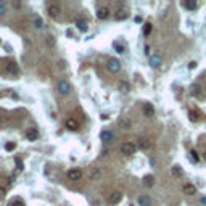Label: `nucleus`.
<instances>
[{
    "instance_id": "ddd939ff",
    "label": "nucleus",
    "mask_w": 206,
    "mask_h": 206,
    "mask_svg": "<svg viewBox=\"0 0 206 206\" xmlns=\"http://www.w3.org/2000/svg\"><path fill=\"white\" fill-rule=\"evenodd\" d=\"M139 204L140 206H153V200L148 195H140L139 196Z\"/></svg>"
},
{
    "instance_id": "e433bc0d",
    "label": "nucleus",
    "mask_w": 206,
    "mask_h": 206,
    "mask_svg": "<svg viewBox=\"0 0 206 206\" xmlns=\"http://www.w3.org/2000/svg\"><path fill=\"white\" fill-rule=\"evenodd\" d=\"M195 66H196V63H195V61H192V63H190V65H188V68H190V69H193Z\"/></svg>"
},
{
    "instance_id": "4468645a",
    "label": "nucleus",
    "mask_w": 206,
    "mask_h": 206,
    "mask_svg": "<svg viewBox=\"0 0 206 206\" xmlns=\"http://www.w3.org/2000/svg\"><path fill=\"white\" fill-rule=\"evenodd\" d=\"M65 126H66V129H69V131H77V127H79L77 121L73 119V118H68V119L65 121Z\"/></svg>"
},
{
    "instance_id": "f8f14e48",
    "label": "nucleus",
    "mask_w": 206,
    "mask_h": 206,
    "mask_svg": "<svg viewBox=\"0 0 206 206\" xmlns=\"http://www.w3.org/2000/svg\"><path fill=\"white\" fill-rule=\"evenodd\" d=\"M182 192H184L185 195H195V193H196V187L193 185V184H184Z\"/></svg>"
},
{
    "instance_id": "bb28decb",
    "label": "nucleus",
    "mask_w": 206,
    "mask_h": 206,
    "mask_svg": "<svg viewBox=\"0 0 206 206\" xmlns=\"http://www.w3.org/2000/svg\"><path fill=\"white\" fill-rule=\"evenodd\" d=\"M10 206H24V203L21 201V200H18V198H16V200H13V201L10 203Z\"/></svg>"
},
{
    "instance_id": "72a5a7b5",
    "label": "nucleus",
    "mask_w": 206,
    "mask_h": 206,
    "mask_svg": "<svg viewBox=\"0 0 206 206\" xmlns=\"http://www.w3.org/2000/svg\"><path fill=\"white\" fill-rule=\"evenodd\" d=\"M92 177H94V179H98V177H100V171H94V174H92Z\"/></svg>"
},
{
    "instance_id": "423d86ee",
    "label": "nucleus",
    "mask_w": 206,
    "mask_h": 206,
    "mask_svg": "<svg viewBox=\"0 0 206 206\" xmlns=\"http://www.w3.org/2000/svg\"><path fill=\"white\" fill-rule=\"evenodd\" d=\"M108 69L111 71V73H119V71H121V63L116 58L108 60Z\"/></svg>"
},
{
    "instance_id": "c85d7f7f",
    "label": "nucleus",
    "mask_w": 206,
    "mask_h": 206,
    "mask_svg": "<svg viewBox=\"0 0 206 206\" xmlns=\"http://www.w3.org/2000/svg\"><path fill=\"white\" fill-rule=\"evenodd\" d=\"M115 48L118 50V53H124V47L121 44H116V42H115Z\"/></svg>"
},
{
    "instance_id": "f257e3e1",
    "label": "nucleus",
    "mask_w": 206,
    "mask_h": 206,
    "mask_svg": "<svg viewBox=\"0 0 206 206\" xmlns=\"http://www.w3.org/2000/svg\"><path fill=\"white\" fill-rule=\"evenodd\" d=\"M121 151H123V155H134L137 151V145L132 143V142H126V143L121 145Z\"/></svg>"
},
{
    "instance_id": "9d476101",
    "label": "nucleus",
    "mask_w": 206,
    "mask_h": 206,
    "mask_svg": "<svg viewBox=\"0 0 206 206\" xmlns=\"http://www.w3.org/2000/svg\"><path fill=\"white\" fill-rule=\"evenodd\" d=\"M142 111H143V115H145L147 118H153V116H155V108H153L151 103H145L143 108H142Z\"/></svg>"
},
{
    "instance_id": "7c9ffc66",
    "label": "nucleus",
    "mask_w": 206,
    "mask_h": 206,
    "mask_svg": "<svg viewBox=\"0 0 206 206\" xmlns=\"http://www.w3.org/2000/svg\"><path fill=\"white\" fill-rule=\"evenodd\" d=\"M143 32H145V35H148V34L151 32V24H150V23L145 24V31H143Z\"/></svg>"
},
{
    "instance_id": "5701e85b",
    "label": "nucleus",
    "mask_w": 206,
    "mask_h": 206,
    "mask_svg": "<svg viewBox=\"0 0 206 206\" xmlns=\"http://www.w3.org/2000/svg\"><path fill=\"white\" fill-rule=\"evenodd\" d=\"M184 5H185L187 10H195V8H196V2H192V0H187Z\"/></svg>"
},
{
    "instance_id": "2eb2a0df",
    "label": "nucleus",
    "mask_w": 206,
    "mask_h": 206,
    "mask_svg": "<svg viewBox=\"0 0 206 206\" xmlns=\"http://www.w3.org/2000/svg\"><path fill=\"white\" fill-rule=\"evenodd\" d=\"M127 16H129V11H127L126 8H119V10L115 13V18H116V21H124Z\"/></svg>"
},
{
    "instance_id": "9b49d317",
    "label": "nucleus",
    "mask_w": 206,
    "mask_h": 206,
    "mask_svg": "<svg viewBox=\"0 0 206 206\" xmlns=\"http://www.w3.org/2000/svg\"><path fill=\"white\" fill-rule=\"evenodd\" d=\"M26 139L27 140H37L39 139V131L34 129V127H29V129L26 131Z\"/></svg>"
},
{
    "instance_id": "0eeeda50",
    "label": "nucleus",
    "mask_w": 206,
    "mask_h": 206,
    "mask_svg": "<svg viewBox=\"0 0 206 206\" xmlns=\"http://www.w3.org/2000/svg\"><path fill=\"white\" fill-rule=\"evenodd\" d=\"M121 200H123V193H121V192H113V193L108 196V203L110 204H118Z\"/></svg>"
},
{
    "instance_id": "c756f323",
    "label": "nucleus",
    "mask_w": 206,
    "mask_h": 206,
    "mask_svg": "<svg viewBox=\"0 0 206 206\" xmlns=\"http://www.w3.org/2000/svg\"><path fill=\"white\" fill-rule=\"evenodd\" d=\"M47 45L48 47H53L55 45V39L52 37V35H50V37H47Z\"/></svg>"
},
{
    "instance_id": "412c9836",
    "label": "nucleus",
    "mask_w": 206,
    "mask_h": 206,
    "mask_svg": "<svg viewBox=\"0 0 206 206\" xmlns=\"http://www.w3.org/2000/svg\"><path fill=\"white\" fill-rule=\"evenodd\" d=\"M143 184H145L147 187H153V185H155V177H153V176H145Z\"/></svg>"
},
{
    "instance_id": "ea45409f",
    "label": "nucleus",
    "mask_w": 206,
    "mask_h": 206,
    "mask_svg": "<svg viewBox=\"0 0 206 206\" xmlns=\"http://www.w3.org/2000/svg\"><path fill=\"white\" fill-rule=\"evenodd\" d=\"M203 158H204V160H206V151H204V153H203Z\"/></svg>"
},
{
    "instance_id": "6e6552de",
    "label": "nucleus",
    "mask_w": 206,
    "mask_h": 206,
    "mask_svg": "<svg viewBox=\"0 0 206 206\" xmlns=\"http://www.w3.org/2000/svg\"><path fill=\"white\" fill-rule=\"evenodd\" d=\"M100 139H102V142H105V143H111V142L115 140V134L111 131H103L100 134Z\"/></svg>"
},
{
    "instance_id": "20e7f679",
    "label": "nucleus",
    "mask_w": 206,
    "mask_h": 206,
    "mask_svg": "<svg viewBox=\"0 0 206 206\" xmlns=\"http://www.w3.org/2000/svg\"><path fill=\"white\" fill-rule=\"evenodd\" d=\"M5 71L8 74H13V76H16L18 73H19V69H18V65L15 61H6L5 63Z\"/></svg>"
},
{
    "instance_id": "dca6fc26",
    "label": "nucleus",
    "mask_w": 206,
    "mask_h": 206,
    "mask_svg": "<svg viewBox=\"0 0 206 206\" xmlns=\"http://www.w3.org/2000/svg\"><path fill=\"white\" fill-rule=\"evenodd\" d=\"M131 126H132V121L129 118H123L119 121V129H123V131H129Z\"/></svg>"
},
{
    "instance_id": "39448f33",
    "label": "nucleus",
    "mask_w": 206,
    "mask_h": 206,
    "mask_svg": "<svg viewBox=\"0 0 206 206\" xmlns=\"http://www.w3.org/2000/svg\"><path fill=\"white\" fill-rule=\"evenodd\" d=\"M68 179L69 180H79L81 179V177H82V171H81V169H69V171H68Z\"/></svg>"
},
{
    "instance_id": "a211bd4d",
    "label": "nucleus",
    "mask_w": 206,
    "mask_h": 206,
    "mask_svg": "<svg viewBox=\"0 0 206 206\" xmlns=\"http://www.w3.org/2000/svg\"><path fill=\"white\" fill-rule=\"evenodd\" d=\"M110 16V10L106 8V6H103V8H98L97 10V18L98 19H106Z\"/></svg>"
},
{
    "instance_id": "4c0bfd02",
    "label": "nucleus",
    "mask_w": 206,
    "mask_h": 206,
    "mask_svg": "<svg viewBox=\"0 0 206 206\" xmlns=\"http://www.w3.org/2000/svg\"><path fill=\"white\" fill-rule=\"evenodd\" d=\"M13 6H15V8H19V6H21V3H18V2H15V3H13Z\"/></svg>"
},
{
    "instance_id": "f704fd0d",
    "label": "nucleus",
    "mask_w": 206,
    "mask_h": 206,
    "mask_svg": "<svg viewBox=\"0 0 206 206\" xmlns=\"http://www.w3.org/2000/svg\"><path fill=\"white\" fill-rule=\"evenodd\" d=\"M3 196H5V188L0 187V198H3Z\"/></svg>"
},
{
    "instance_id": "6ab92c4d",
    "label": "nucleus",
    "mask_w": 206,
    "mask_h": 206,
    "mask_svg": "<svg viewBox=\"0 0 206 206\" xmlns=\"http://www.w3.org/2000/svg\"><path fill=\"white\" fill-rule=\"evenodd\" d=\"M118 90L123 92V94H127V92L131 90L129 82H126V81H118Z\"/></svg>"
},
{
    "instance_id": "f03ea898",
    "label": "nucleus",
    "mask_w": 206,
    "mask_h": 206,
    "mask_svg": "<svg viewBox=\"0 0 206 206\" xmlns=\"http://www.w3.org/2000/svg\"><path fill=\"white\" fill-rule=\"evenodd\" d=\"M56 89H58V92L61 95H68L71 92V84L66 81V79H61L58 81V86H56Z\"/></svg>"
},
{
    "instance_id": "b1692460",
    "label": "nucleus",
    "mask_w": 206,
    "mask_h": 206,
    "mask_svg": "<svg viewBox=\"0 0 206 206\" xmlns=\"http://www.w3.org/2000/svg\"><path fill=\"white\" fill-rule=\"evenodd\" d=\"M188 116H190L192 121H198V119H200V113H198V111H190Z\"/></svg>"
},
{
    "instance_id": "a19ab883",
    "label": "nucleus",
    "mask_w": 206,
    "mask_h": 206,
    "mask_svg": "<svg viewBox=\"0 0 206 206\" xmlns=\"http://www.w3.org/2000/svg\"><path fill=\"white\" fill-rule=\"evenodd\" d=\"M0 126H2V119H0Z\"/></svg>"
},
{
    "instance_id": "473e14b6",
    "label": "nucleus",
    "mask_w": 206,
    "mask_h": 206,
    "mask_svg": "<svg viewBox=\"0 0 206 206\" xmlns=\"http://www.w3.org/2000/svg\"><path fill=\"white\" fill-rule=\"evenodd\" d=\"M16 166H18V169L21 171V169H23V161H21V160H16Z\"/></svg>"
},
{
    "instance_id": "2f4dec72",
    "label": "nucleus",
    "mask_w": 206,
    "mask_h": 206,
    "mask_svg": "<svg viewBox=\"0 0 206 206\" xmlns=\"http://www.w3.org/2000/svg\"><path fill=\"white\" fill-rule=\"evenodd\" d=\"M192 160H193L195 163L198 161V153H196V151H192Z\"/></svg>"
},
{
    "instance_id": "aec40b11",
    "label": "nucleus",
    "mask_w": 206,
    "mask_h": 206,
    "mask_svg": "<svg viewBox=\"0 0 206 206\" xmlns=\"http://www.w3.org/2000/svg\"><path fill=\"white\" fill-rule=\"evenodd\" d=\"M192 95L201 97V86H200V84H195V86L192 87Z\"/></svg>"
},
{
    "instance_id": "cd10ccee",
    "label": "nucleus",
    "mask_w": 206,
    "mask_h": 206,
    "mask_svg": "<svg viewBox=\"0 0 206 206\" xmlns=\"http://www.w3.org/2000/svg\"><path fill=\"white\" fill-rule=\"evenodd\" d=\"M172 174H174V176H180V174H182V169H180L179 166H174V168H172Z\"/></svg>"
},
{
    "instance_id": "4be33fe9",
    "label": "nucleus",
    "mask_w": 206,
    "mask_h": 206,
    "mask_svg": "<svg viewBox=\"0 0 206 206\" xmlns=\"http://www.w3.org/2000/svg\"><path fill=\"white\" fill-rule=\"evenodd\" d=\"M76 26L79 27L81 31H87V21H84V19H77L76 21Z\"/></svg>"
},
{
    "instance_id": "a878e982",
    "label": "nucleus",
    "mask_w": 206,
    "mask_h": 206,
    "mask_svg": "<svg viewBox=\"0 0 206 206\" xmlns=\"http://www.w3.org/2000/svg\"><path fill=\"white\" fill-rule=\"evenodd\" d=\"M15 148H16V143H13V142H10V143L5 145V150H6V151H13Z\"/></svg>"
},
{
    "instance_id": "393cba45",
    "label": "nucleus",
    "mask_w": 206,
    "mask_h": 206,
    "mask_svg": "<svg viewBox=\"0 0 206 206\" xmlns=\"http://www.w3.org/2000/svg\"><path fill=\"white\" fill-rule=\"evenodd\" d=\"M34 26H35V27H42V26H44V21H42L39 16H35V18H34Z\"/></svg>"
},
{
    "instance_id": "1a4fd4ad",
    "label": "nucleus",
    "mask_w": 206,
    "mask_h": 206,
    "mask_svg": "<svg viewBox=\"0 0 206 206\" xmlns=\"http://www.w3.org/2000/svg\"><path fill=\"white\" fill-rule=\"evenodd\" d=\"M161 63H163V56H161L160 53L151 55V58H150V65H151L153 68H160V66H161Z\"/></svg>"
},
{
    "instance_id": "58836bf2",
    "label": "nucleus",
    "mask_w": 206,
    "mask_h": 206,
    "mask_svg": "<svg viewBox=\"0 0 206 206\" xmlns=\"http://www.w3.org/2000/svg\"><path fill=\"white\" fill-rule=\"evenodd\" d=\"M201 204H204V206H206V196H203V198H201Z\"/></svg>"
},
{
    "instance_id": "f3484780",
    "label": "nucleus",
    "mask_w": 206,
    "mask_h": 206,
    "mask_svg": "<svg viewBox=\"0 0 206 206\" xmlns=\"http://www.w3.org/2000/svg\"><path fill=\"white\" fill-rule=\"evenodd\" d=\"M139 148L140 150H150L151 148V140L150 139H140L139 140Z\"/></svg>"
},
{
    "instance_id": "7ed1b4c3",
    "label": "nucleus",
    "mask_w": 206,
    "mask_h": 206,
    "mask_svg": "<svg viewBox=\"0 0 206 206\" xmlns=\"http://www.w3.org/2000/svg\"><path fill=\"white\" fill-rule=\"evenodd\" d=\"M47 13H48L52 18H58L60 13H61L60 5H58V3H50V5H48V8H47Z\"/></svg>"
},
{
    "instance_id": "c9c22d12",
    "label": "nucleus",
    "mask_w": 206,
    "mask_h": 206,
    "mask_svg": "<svg viewBox=\"0 0 206 206\" xmlns=\"http://www.w3.org/2000/svg\"><path fill=\"white\" fill-rule=\"evenodd\" d=\"M3 13H5V6L0 3V15H3Z\"/></svg>"
}]
</instances>
